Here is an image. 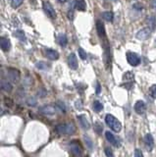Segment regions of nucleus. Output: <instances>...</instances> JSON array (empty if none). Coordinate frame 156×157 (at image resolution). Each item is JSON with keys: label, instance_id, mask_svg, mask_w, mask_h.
<instances>
[{"label": "nucleus", "instance_id": "f257e3e1", "mask_svg": "<svg viewBox=\"0 0 156 157\" xmlns=\"http://www.w3.org/2000/svg\"><path fill=\"white\" fill-rule=\"evenodd\" d=\"M55 130H56V133L60 136H64V135L71 136L76 132V127L72 123H63V124L57 125Z\"/></svg>", "mask_w": 156, "mask_h": 157}, {"label": "nucleus", "instance_id": "f03ea898", "mask_svg": "<svg viewBox=\"0 0 156 157\" xmlns=\"http://www.w3.org/2000/svg\"><path fill=\"white\" fill-rule=\"evenodd\" d=\"M105 122L107 124V126L109 127L112 131H114L116 133H119L122 130V124L120 123V121L111 114H107L106 115Z\"/></svg>", "mask_w": 156, "mask_h": 157}, {"label": "nucleus", "instance_id": "7ed1b4c3", "mask_svg": "<svg viewBox=\"0 0 156 157\" xmlns=\"http://www.w3.org/2000/svg\"><path fill=\"white\" fill-rule=\"evenodd\" d=\"M70 148H71V152H72L74 156H76V157L82 156L83 146L79 141H71L70 142Z\"/></svg>", "mask_w": 156, "mask_h": 157}, {"label": "nucleus", "instance_id": "20e7f679", "mask_svg": "<svg viewBox=\"0 0 156 157\" xmlns=\"http://www.w3.org/2000/svg\"><path fill=\"white\" fill-rule=\"evenodd\" d=\"M134 80H135V76L132 72H127L124 76H123V82H124V86L125 89H131L132 86H134Z\"/></svg>", "mask_w": 156, "mask_h": 157}, {"label": "nucleus", "instance_id": "39448f33", "mask_svg": "<svg viewBox=\"0 0 156 157\" xmlns=\"http://www.w3.org/2000/svg\"><path fill=\"white\" fill-rule=\"evenodd\" d=\"M127 61L132 66H138L140 64V57L135 52H128L127 53Z\"/></svg>", "mask_w": 156, "mask_h": 157}, {"label": "nucleus", "instance_id": "423d86ee", "mask_svg": "<svg viewBox=\"0 0 156 157\" xmlns=\"http://www.w3.org/2000/svg\"><path fill=\"white\" fill-rule=\"evenodd\" d=\"M39 112L44 116H52L56 112V109L53 105H43L39 108Z\"/></svg>", "mask_w": 156, "mask_h": 157}, {"label": "nucleus", "instance_id": "0eeeda50", "mask_svg": "<svg viewBox=\"0 0 156 157\" xmlns=\"http://www.w3.org/2000/svg\"><path fill=\"white\" fill-rule=\"evenodd\" d=\"M8 78L12 82L16 84L19 81H20V78H21V74L19 72L17 69H14V68H9L8 69Z\"/></svg>", "mask_w": 156, "mask_h": 157}, {"label": "nucleus", "instance_id": "6e6552de", "mask_svg": "<svg viewBox=\"0 0 156 157\" xmlns=\"http://www.w3.org/2000/svg\"><path fill=\"white\" fill-rule=\"evenodd\" d=\"M42 7H43V10L47 14V16H49L50 18H56V11L54 10L53 6L51 5V3L48 1H44L42 4Z\"/></svg>", "mask_w": 156, "mask_h": 157}, {"label": "nucleus", "instance_id": "1a4fd4ad", "mask_svg": "<svg viewBox=\"0 0 156 157\" xmlns=\"http://www.w3.org/2000/svg\"><path fill=\"white\" fill-rule=\"evenodd\" d=\"M151 31H151L148 27H143V29L139 30L138 33H136V38L139 39V40H144L150 35Z\"/></svg>", "mask_w": 156, "mask_h": 157}, {"label": "nucleus", "instance_id": "9d476101", "mask_svg": "<svg viewBox=\"0 0 156 157\" xmlns=\"http://www.w3.org/2000/svg\"><path fill=\"white\" fill-rule=\"evenodd\" d=\"M96 31L97 34L99 35V38L101 39L106 40V31H105V27H104L103 23L101 21H97L96 22Z\"/></svg>", "mask_w": 156, "mask_h": 157}, {"label": "nucleus", "instance_id": "9b49d317", "mask_svg": "<svg viewBox=\"0 0 156 157\" xmlns=\"http://www.w3.org/2000/svg\"><path fill=\"white\" fill-rule=\"evenodd\" d=\"M105 137H106L107 141H109V144H111L112 145H114L116 147H119L120 146L119 141L117 140V137L114 135H113L111 132H109V131L105 132Z\"/></svg>", "mask_w": 156, "mask_h": 157}, {"label": "nucleus", "instance_id": "f8f14e48", "mask_svg": "<svg viewBox=\"0 0 156 157\" xmlns=\"http://www.w3.org/2000/svg\"><path fill=\"white\" fill-rule=\"evenodd\" d=\"M134 109L138 114L143 115L146 111V105H145V103L143 102V101L139 100V101H136V104L134 106Z\"/></svg>", "mask_w": 156, "mask_h": 157}, {"label": "nucleus", "instance_id": "ddd939ff", "mask_svg": "<svg viewBox=\"0 0 156 157\" xmlns=\"http://www.w3.org/2000/svg\"><path fill=\"white\" fill-rule=\"evenodd\" d=\"M144 144L146 146V149L148 151H151L153 149L154 147V140H153V137L150 135V133H147L145 135L144 137Z\"/></svg>", "mask_w": 156, "mask_h": 157}, {"label": "nucleus", "instance_id": "4468645a", "mask_svg": "<svg viewBox=\"0 0 156 157\" xmlns=\"http://www.w3.org/2000/svg\"><path fill=\"white\" fill-rule=\"evenodd\" d=\"M68 65L72 70L78 69V59L76 57V54L71 53L68 57Z\"/></svg>", "mask_w": 156, "mask_h": 157}, {"label": "nucleus", "instance_id": "2eb2a0df", "mask_svg": "<svg viewBox=\"0 0 156 157\" xmlns=\"http://www.w3.org/2000/svg\"><path fill=\"white\" fill-rule=\"evenodd\" d=\"M78 120L80 124H81V126L84 129V130H88L89 128H91V124L88 123L87 117L84 116V115H79V116H77Z\"/></svg>", "mask_w": 156, "mask_h": 157}, {"label": "nucleus", "instance_id": "dca6fc26", "mask_svg": "<svg viewBox=\"0 0 156 157\" xmlns=\"http://www.w3.org/2000/svg\"><path fill=\"white\" fill-rule=\"evenodd\" d=\"M45 54H46V57L50 60H57L59 58V53L54 49H49V48L46 49Z\"/></svg>", "mask_w": 156, "mask_h": 157}, {"label": "nucleus", "instance_id": "f3484780", "mask_svg": "<svg viewBox=\"0 0 156 157\" xmlns=\"http://www.w3.org/2000/svg\"><path fill=\"white\" fill-rule=\"evenodd\" d=\"M0 45H1V49L3 51H8L11 47V42L7 38H1V39H0Z\"/></svg>", "mask_w": 156, "mask_h": 157}, {"label": "nucleus", "instance_id": "a211bd4d", "mask_svg": "<svg viewBox=\"0 0 156 157\" xmlns=\"http://www.w3.org/2000/svg\"><path fill=\"white\" fill-rule=\"evenodd\" d=\"M1 89L5 92H11L13 89V86L11 85V82H9L8 81L2 80L1 81Z\"/></svg>", "mask_w": 156, "mask_h": 157}, {"label": "nucleus", "instance_id": "6ab92c4d", "mask_svg": "<svg viewBox=\"0 0 156 157\" xmlns=\"http://www.w3.org/2000/svg\"><path fill=\"white\" fill-rule=\"evenodd\" d=\"M75 7L80 11H86L87 4L84 0H75Z\"/></svg>", "mask_w": 156, "mask_h": 157}, {"label": "nucleus", "instance_id": "aec40b11", "mask_svg": "<svg viewBox=\"0 0 156 157\" xmlns=\"http://www.w3.org/2000/svg\"><path fill=\"white\" fill-rule=\"evenodd\" d=\"M147 23H148V27L151 31H154L156 29V17L151 15L147 18Z\"/></svg>", "mask_w": 156, "mask_h": 157}, {"label": "nucleus", "instance_id": "412c9836", "mask_svg": "<svg viewBox=\"0 0 156 157\" xmlns=\"http://www.w3.org/2000/svg\"><path fill=\"white\" fill-rule=\"evenodd\" d=\"M58 43L61 46H62V47H65V46L67 45V43H68V38H67V36H66V35L60 34L58 35Z\"/></svg>", "mask_w": 156, "mask_h": 157}, {"label": "nucleus", "instance_id": "4be33fe9", "mask_svg": "<svg viewBox=\"0 0 156 157\" xmlns=\"http://www.w3.org/2000/svg\"><path fill=\"white\" fill-rule=\"evenodd\" d=\"M102 18L107 22H112L113 19H114V14L111 11H105L102 13Z\"/></svg>", "mask_w": 156, "mask_h": 157}, {"label": "nucleus", "instance_id": "5701e85b", "mask_svg": "<svg viewBox=\"0 0 156 157\" xmlns=\"http://www.w3.org/2000/svg\"><path fill=\"white\" fill-rule=\"evenodd\" d=\"M13 35L15 36V38H17L18 39H20L21 41H25V40H26V35H25V33H24V31H21V30L16 31L15 33L13 34Z\"/></svg>", "mask_w": 156, "mask_h": 157}, {"label": "nucleus", "instance_id": "b1692460", "mask_svg": "<svg viewBox=\"0 0 156 157\" xmlns=\"http://www.w3.org/2000/svg\"><path fill=\"white\" fill-rule=\"evenodd\" d=\"M35 67L37 69H39V70H48L50 68V65L49 64H47L46 62H43V61H39L35 64Z\"/></svg>", "mask_w": 156, "mask_h": 157}, {"label": "nucleus", "instance_id": "393cba45", "mask_svg": "<svg viewBox=\"0 0 156 157\" xmlns=\"http://www.w3.org/2000/svg\"><path fill=\"white\" fill-rule=\"evenodd\" d=\"M92 108L93 110L95 112H100L101 110L103 109V105L102 103L100 102V101H98V100H95L94 102L92 103Z\"/></svg>", "mask_w": 156, "mask_h": 157}, {"label": "nucleus", "instance_id": "a878e982", "mask_svg": "<svg viewBox=\"0 0 156 157\" xmlns=\"http://www.w3.org/2000/svg\"><path fill=\"white\" fill-rule=\"evenodd\" d=\"M27 103H28V105L32 106V107H35V106L37 104L36 98L34 97V96H30V97L27 99Z\"/></svg>", "mask_w": 156, "mask_h": 157}, {"label": "nucleus", "instance_id": "bb28decb", "mask_svg": "<svg viewBox=\"0 0 156 157\" xmlns=\"http://www.w3.org/2000/svg\"><path fill=\"white\" fill-rule=\"evenodd\" d=\"M84 141H86L87 146L88 147V148L89 149H92L93 148V145H92V141H91V138H89L87 136H84Z\"/></svg>", "mask_w": 156, "mask_h": 157}, {"label": "nucleus", "instance_id": "cd10ccee", "mask_svg": "<svg viewBox=\"0 0 156 157\" xmlns=\"http://www.w3.org/2000/svg\"><path fill=\"white\" fill-rule=\"evenodd\" d=\"M23 3V0H12L11 1V6L13 8H17Z\"/></svg>", "mask_w": 156, "mask_h": 157}, {"label": "nucleus", "instance_id": "c85d7f7f", "mask_svg": "<svg viewBox=\"0 0 156 157\" xmlns=\"http://www.w3.org/2000/svg\"><path fill=\"white\" fill-rule=\"evenodd\" d=\"M149 93H150V95L152 96L153 98H155L156 99V85H154V86H152L150 87V89H149Z\"/></svg>", "mask_w": 156, "mask_h": 157}, {"label": "nucleus", "instance_id": "c756f323", "mask_svg": "<svg viewBox=\"0 0 156 157\" xmlns=\"http://www.w3.org/2000/svg\"><path fill=\"white\" fill-rule=\"evenodd\" d=\"M79 55H80V57H81L83 60L87 59V53H86V51H84V50L82 47L79 48Z\"/></svg>", "mask_w": 156, "mask_h": 157}, {"label": "nucleus", "instance_id": "7c9ffc66", "mask_svg": "<svg viewBox=\"0 0 156 157\" xmlns=\"http://www.w3.org/2000/svg\"><path fill=\"white\" fill-rule=\"evenodd\" d=\"M57 106L63 113H66V106H65V104L63 102H61V101H57Z\"/></svg>", "mask_w": 156, "mask_h": 157}, {"label": "nucleus", "instance_id": "2f4dec72", "mask_svg": "<svg viewBox=\"0 0 156 157\" xmlns=\"http://www.w3.org/2000/svg\"><path fill=\"white\" fill-rule=\"evenodd\" d=\"M105 154L107 157H114V155H113V151L111 150V148H109V147H105Z\"/></svg>", "mask_w": 156, "mask_h": 157}, {"label": "nucleus", "instance_id": "473e14b6", "mask_svg": "<svg viewBox=\"0 0 156 157\" xmlns=\"http://www.w3.org/2000/svg\"><path fill=\"white\" fill-rule=\"evenodd\" d=\"M95 127H97V128H95L96 133H100L102 132V125H101L100 123H96V124H95Z\"/></svg>", "mask_w": 156, "mask_h": 157}, {"label": "nucleus", "instance_id": "72a5a7b5", "mask_svg": "<svg viewBox=\"0 0 156 157\" xmlns=\"http://www.w3.org/2000/svg\"><path fill=\"white\" fill-rule=\"evenodd\" d=\"M136 10H138V11H141L143 9V6L141 5V4H139V3H136V4H134V6H133Z\"/></svg>", "mask_w": 156, "mask_h": 157}, {"label": "nucleus", "instance_id": "f704fd0d", "mask_svg": "<svg viewBox=\"0 0 156 157\" xmlns=\"http://www.w3.org/2000/svg\"><path fill=\"white\" fill-rule=\"evenodd\" d=\"M46 93H47V92H46V90H44L43 89H41L40 90H39V91H37V95H39V96H40V97H44V96L46 95Z\"/></svg>", "mask_w": 156, "mask_h": 157}, {"label": "nucleus", "instance_id": "c9c22d12", "mask_svg": "<svg viewBox=\"0 0 156 157\" xmlns=\"http://www.w3.org/2000/svg\"><path fill=\"white\" fill-rule=\"evenodd\" d=\"M135 157H144L143 153L141 152L140 149H136L135 150Z\"/></svg>", "mask_w": 156, "mask_h": 157}, {"label": "nucleus", "instance_id": "e433bc0d", "mask_svg": "<svg viewBox=\"0 0 156 157\" xmlns=\"http://www.w3.org/2000/svg\"><path fill=\"white\" fill-rule=\"evenodd\" d=\"M100 91H101V86H100V84H99V82H96V90H95L96 94H99V93H100Z\"/></svg>", "mask_w": 156, "mask_h": 157}, {"label": "nucleus", "instance_id": "4c0bfd02", "mask_svg": "<svg viewBox=\"0 0 156 157\" xmlns=\"http://www.w3.org/2000/svg\"><path fill=\"white\" fill-rule=\"evenodd\" d=\"M67 15H68V19H69V20L72 21V20L74 19V13H73V11H72V10L69 11Z\"/></svg>", "mask_w": 156, "mask_h": 157}, {"label": "nucleus", "instance_id": "58836bf2", "mask_svg": "<svg viewBox=\"0 0 156 157\" xmlns=\"http://www.w3.org/2000/svg\"><path fill=\"white\" fill-rule=\"evenodd\" d=\"M151 6L156 10V0H151Z\"/></svg>", "mask_w": 156, "mask_h": 157}, {"label": "nucleus", "instance_id": "ea45409f", "mask_svg": "<svg viewBox=\"0 0 156 157\" xmlns=\"http://www.w3.org/2000/svg\"><path fill=\"white\" fill-rule=\"evenodd\" d=\"M59 2H61V3H64V2H66L67 1V0H58Z\"/></svg>", "mask_w": 156, "mask_h": 157}, {"label": "nucleus", "instance_id": "a19ab883", "mask_svg": "<svg viewBox=\"0 0 156 157\" xmlns=\"http://www.w3.org/2000/svg\"><path fill=\"white\" fill-rule=\"evenodd\" d=\"M155 43H156V39H155Z\"/></svg>", "mask_w": 156, "mask_h": 157}, {"label": "nucleus", "instance_id": "79ce46f5", "mask_svg": "<svg viewBox=\"0 0 156 157\" xmlns=\"http://www.w3.org/2000/svg\"><path fill=\"white\" fill-rule=\"evenodd\" d=\"M114 1H117V0H114Z\"/></svg>", "mask_w": 156, "mask_h": 157}]
</instances>
